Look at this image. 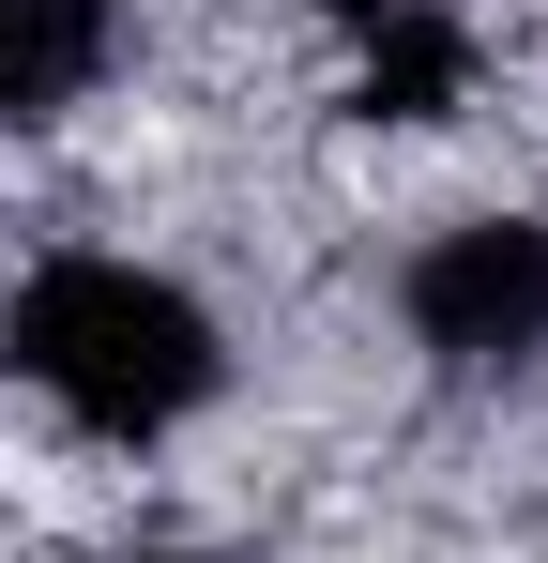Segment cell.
<instances>
[{
  "instance_id": "cell-2",
  "label": "cell",
  "mask_w": 548,
  "mask_h": 563,
  "mask_svg": "<svg viewBox=\"0 0 548 563\" xmlns=\"http://www.w3.org/2000/svg\"><path fill=\"white\" fill-rule=\"evenodd\" d=\"M396 305H412V351L442 380L548 366V213H457V229H427Z\"/></svg>"
},
{
  "instance_id": "cell-4",
  "label": "cell",
  "mask_w": 548,
  "mask_h": 563,
  "mask_svg": "<svg viewBox=\"0 0 548 563\" xmlns=\"http://www.w3.org/2000/svg\"><path fill=\"white\" fill-rule=\"evenodd\" d=\"M122 0H0V122H62L107 77Z\"/></svg>"
},
{
  "instance_id": "cell-3",
  "label": "cell",
  "mask_w": 548,
  "mask_h": 563,
  "mask_svg": "<svg viewBox=\"0 0 548 563\" xmlns=\"http://www.w3.org/2000/svg\"><path fill=\"white\" fill-rule=\"evenodd\" d=\"M365 31V77H351V107L365 122H442L457 92H472V46H457V15H427V0H336Z\"/></svg>"
},
{
  "instance_id": "cell-5",
  "label": "cell",
  "mask_w": 548,
  "mask_h": 563,
  "mask_svg": "<svg viewBox=\"0 0 548 563\" xmlns=\"http://www.w3.org/2000/svg\"><path fill=\"white\" fill-rule=\"evenodd\" d=\"M138 563H198V549H138Z\"/></svg>"
},
{
  "instance_id": "cell-1",
  "label": "cell",
  "mask_w": 548,
  "mask_h": 563,
  "mask_svg": "<svg viewBox=\"0 0 548 563\" xmlns=\"http://www.w3.org/2000/svg\"><path fill=\"white\" fill-rule=\"evenodd\" d=\"M0 366L31 380L62 427H91V442H168L183 411H213L229 351H213L198 289L138 275V260H46L0 305Z\"/></svg>"
}]
</instances>
